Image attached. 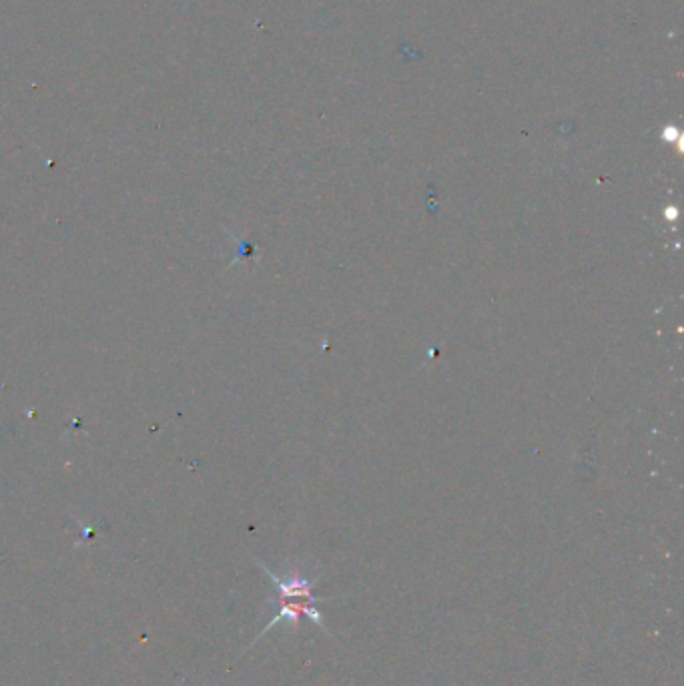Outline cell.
I'll list each match as a JSON object with an SVG mask.
<instances>
[{
	"mask_svg": "<svg viewBox=\"0 0 684 686\" xmlns=\"http://www.w3.org/2000/svg\"><path fill=\"white\" fill-rule=\"evenodd\" d=\"M257 564L263 568V572L269 576V580L275 586V594H277V614L271 618V622L257 634L255 642L259 638H263L269 630L277 628V626H289V628H297L299 622L303 618L311 620L315 626H319L323 632L331 634V630L325 624V618L319 610L321 602H329L333 598L329 596H317L315 590V582L317 578L301 572V570H293L289 574H275L273 570H269L263 562L257 560Z\"/></svg>",
	"mask_w": 684,
	"mask_h": 686,
	"instance_id": "cell-1",
	"label": "cell"
}]
</instances>
